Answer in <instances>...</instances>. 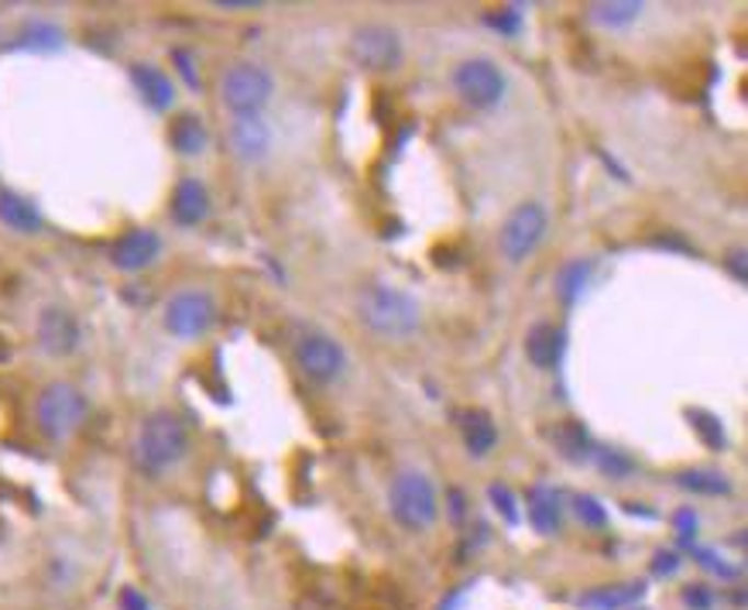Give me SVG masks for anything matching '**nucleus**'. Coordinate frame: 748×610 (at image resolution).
<instances>
[{
  "label": "nucleus",
  "mask_w": 748,
  "mask_h": 610,
  "mask_svg": "<svg viewBox=\"0 0 748 610\" xmlns=\"http://www.w3.org/2000/svg\"><path fill=\"white\" fill-rule=\"evenodd\" d=\"M35 415H38V429L48 439H66V436H72L79 426H83L87 398H83V391H79V388H72L66 381H56V384H48L38 394Z\"/></svg>",
  "instance_id": "nucleus-4"
},
{
  "label": "nucleus",
  "mask_w": 748,
  "mask_h": 610,
  "mask_svg": "<svg viewBox=\"0 0 748 610\" xmlns=\"http://www.w3.org/2000/svg\"><path fill=\"white\" fill-rule=\"evenodd\" d=\"M18 45H24V48H59L63 45V32L56 28V24H32L29 32L21 35V42Z\"/></svg>",
  "instance_id": "nucleus-27"
},
{
  "label": "nucleus",
  "mask_w": 748,
  "mask_h": 610,
  "mask_svg": "<svg viewBox=\"0 0 748 610\" xmlns=\"http://www.w3.org/2000/svg\"><path fill=\"white\" fill-rule=\"evenodd\" d=\"M693 560H698L704 569H711L714 576H735V573H738L735 566L721 563V560H717V552H711V549H693Z\"/></svg>",
  "instance_id": "nucleus-32"
},
{
  "label": "nucleus",
  "mask_w": 748,
  "mask_h": 610,
  "mask_svg": "<svg viewBox=\"0 0 748 610\" xmlns=\"http://www.w3.org/2000/svg\"><path fill=\"white\" fill-rule=\"evenodd\" d=\"M0 223L14 233H38L42 214L32 199H24L18 193H0Z\"/></svg>",
  "instance_id": "nucleus-18"
},
{
  "label": "nucleus",
  "mask_w": 748,
  "mask_h": 610,
  "mask_svg": "<svg viewBox=\"0 0 748 610\" xmlns=\"http://www.w3.org/2000/svg\"><path fill=\"white\" fill-rule=\"evenodd\" d=\"M190 449V433H185V422L172 412H155L141 422V433L135 442L138 463L148 473H158L172 463H179Z\"/></svg>",
  "instance_id": "nucleus-2"
},
{
  "label": "nucleus",
  "mask_w": 748,
  "mask_h": 610,
  "mask_svg": "<svg viewBox=\"0 0 748 610\" xmlns=\"http://www.w3.org/2000/svg\"><path fill=\"white\" fill-rule=\"evenodd\" d=\"M343 350H340V343L327 333H306L299 336L296 343V364L303 367V375L319 381V384H327L333 378H340V370H343Z\"/></svg>",
  "instance_id": "nucleus-10"
},
{
  "label": "nucleus",
  "mask_w": 748,
  "mask_h": 610,
  "mask_svg": "<svg viewBox=\"0 0 748 610\" xmlns=\"http://www.w3.org/2000/svg\"><path fill=\"white\" fill-rule=\"evenodd\" d=\"M213 320H217V306L206 291H179L166 306V330L179 339H196L203 336Z\"/></svg>",
  "instance_id": "nucleus-9"
},
{
  "label": "nucleus",
  "mask_w": 748,
  "mask_h": 610,
  "mask_svg": "<svg viewBox=\"0 0 748 610\" xmlns=\"http://www.w3.org/2000/svg\"><path fill=\"white\" fill-rule=\"evenodd\" d=\"M272 76L264 72L254 62H237L220 76V96H224V107L234 111L237 117H251L261 114L264 103L272 100Z\"/></svg>",
  "instance_id": "nucleus-5"
},
{
  "label": "nucleus",
  "mask_w": 748,
  "mask_h": 610,
  "mask_svg": "<svg viewBox=\"0 0 748 610\" xmlns=\"http://www.w3.org/2000/svg\"><path fill=\"white\" fill-rule=\"evenodd\" d=\"M121 610H151V607L135 587H127V590H121Z\"/></svg>",
  "instance_id": "nucleus-37"
},
{
  "label": "nucleus",
  "mask_w": 748,
  "mask_h": 610,
  "mask_svg": "<svg viewBox=\"0 0 748 610\" xmlns=\"http://www.w3.org/2000/svg\"><path fill=\"white\" fill-rule=\"evenodd\" d=\"M643 594H646V583H614V587L587 590L580 597V607H587V610H622V607L635 603Z\"/></svg>",
  "instance_id": "nucleus-20"
},
{
  "label": "nucleus",
  "mask_w": 748,
  "mask_h": 610,
  "mask_svg": "<svg viewBox=\"0 0 748 610\" xmlns=\"http://www.w3.org/2000/svg\"><path fill=\"white\" fill-rule=\"evenodd\" d=\"M638 14H643V4H638V0H619V4H594L591 8V21L604 24V28H622V24H632Z\"/></svg>",
  "instance_id": "nucleus-25"
},
{
  "label": "nucleus",
  "mask_w": 748,
  "mask_h": 610,
  "mask_svg": "<svg viewBox=\"0 0 748 610\" xmlns=\"http://www.w3.org/2000/svg\"><path fill=\"white\" fill-rule=\"evenodd\" d=\"M485 21L491 24V28H498V32H505V35H512V32H519V24H522V11H519V8H509V11L488 14Z\"/></svg>",
  "instance_id": "nucleus-31"
},
{
  "label": "nucleus",
  "mask_w": 748,
  "mask_h": 610,
  "mask_svg": "<svg viewBox=\"0 0 748 610\" xmlns=\"http://www.w3.org/2000/svg\"><path fill=\"white\" fill-rule=\"evenodd\" d=\"M546 237V209L540 203H522L501 227V254L512 264L525 261Z\"/></svg>",
  "instance_id": "nucleus-8"
},
{
  "label": "nucleus",
  "mask_w": 748,
  "mask_h": 610,
  "mask_svg": "<svg viewBox=\"0 0 748 610\" xmlns=\"http://www.w3.org/2000/svg\"><path fill=\"white\" fill-rule=\"evenodd\" d=\"M351 59L367 72H388L403 59V38L388 24H367L351 38Z\"/></svg>",
  "instance_id": "nucleus-7"
},
{
  "label": "nucleus",
  "mask_w": 748,
  "mask_h": 610,
  "mask_svg": "<svg viewBox=\"0 0 748 610\" xmlns=\"http://www.w3.org/2000/svg\"><path fill=\"white\" fill-rule=\"evenodd\" d=\"M453 90H457V96L464 103H471V107L485 111V107H495V103L505 96V76L488 59H467L453 69Z\"/></svg>",
  "instance_id": "nucleus-6"
},
{
  "label": "nucleus",
  "mask_w": 748,
  "mask_h": 610,
  "mask_svg": "<svg viewBox=\"0 0 748 610\" xmlns=\"http://www.w3.org/2000/svg\"><path fill=\"white\" fill-rule=\"evenodd\" d=\"M574 511L583 525H591V528H604L608 525V511L598 504V497L591 494H577L574 497Z\"/></svg>",
  "instance_id": "nucleus-28"
},
{
  "label": "nucleus",
  "mask_w": 748,
  "mask_h": 610,
  "mask_svg": "<svg viewBox=\"0 0 748 610\" xmlns=\"http://www.w3.org/2000/svg\"><path fill=\"white\" fill-rule=\"evenodd\" d=\"M209 214V193L200 179H182L172 193V220L182 227H196Z\"/></svg>",
  "instance_id": "nucleus-15"
},
{
  "label": "nucleus",
  "mask_w": 748,
  "mask_h": 610,
  "mask_svg": "<svg viewBox=\"0 0 748 610\" xmlns=\"http://www.w3.org/2000/svg\"><path fill=\"white\" fill-rule=\"evenodd\" d=\"M564 350H567V333L553 323H536L525 336V357L540 370H553L564 360Z\"/></svg>",
  "instance_id": "nucleus-13"
},
{
  "label": "nucleus",
  "mask_w": 748,
  "mask_h": 610,
  "mask_svg": "<svg viewBox=\"0 0 748 610\" xmlns=\"http://www.w3.org/2000/svg\"><path fill=\"white\" fill-rule=\"evenodd\" d=\"M388 508H392V518L403 528H409V532H426L440 511L433 481L419 470L398 473L388 491Z\"/></svg>",
  "instance_id": "nucleus-3"
},
{
  "label": "nucleus",
  "mask_w": 748,
  "mask_h": 610,
  "mask_svg": "<svg viewBox=\"0 0 748 610\" xmlns=\"http://www.w3.org/2000/svg\"><path fill=\"white\" fill-rule=\"evenodd\" d=\"M450 504H453V518H464V494L450 491Z\"/></svg>",
  "instance_id": "nucleus-40"
},
{
  "label": "nucleus",
  "mask_w": 748,
  "mask_h": 610,
  "mask_svg": "<svg viewBox=\"0 0 748 610\" xmlns=\"http://www.w3.org/2000/svg\"><path fill=\"white\" fill-rule=\"evenodd\" d=\"M677 484L690 494H707V497H725L732 494V481L717 470H680Z\"/></svg>",
  "instance_id": "nucleus-22"
},
{
  "label": "nucleus",
  "mask_w": 748,
  "mask_h": 610,
  "mask_svg": "<svg viewBox=\"0 0 748 610\" xmlns=\"http://www.w3.org/2000/svg\"><path fill=\"white\" fill-rule=\"evenodd\" d=\"M687 418H690L693 433H698L711 449H725V446H728L725 426H721V422H717L711 412H704V408H687Z\"/></svg>",
  "instance_id": "nucleus-26"
},
{
  "label": "nucleus",
  "mask_w": 748,
  "mask_h": 610,
  "mask_svg": "<svg viewBox=\"0 0 748 610\" xmlns=\"http://www.w3.org/2000/svg\"><path fill=\"white\" fill-rule=\"evenodd\" d=\"M587 278H591V261H587V257L567 261L564 268H559V275H556V296L564 302H577L580 291L587 288Z\"/></svg>",
  "instance_id": "nucleus-24"
},
{
  "label": "nucleus",
  "mask_w": 748,
  "mask_h": 610,
  "mask_svg": "<svg viewBox=\"0 0 748 610\" xmlns=\"http://www.w3.org/2000/svg\"><path fill=\"white\" fill-rule=\"evenodd\" d=\"M131 83L138 87V93H141V100L148 103V107H155V111H169L172 107V96H175L172 79L158 66H151V62L131 66Z\"/></svg>",
  "instance_id": "nucleus-16"
},
{
  "label": "nucleus",
  "mask_w": 748,
  "mask_h": 610,
  "mask_svg": "<svg viewBox=\"0 0 748 610\" xmlns=\"http://www.w3.org/2000/svg\"><path fill=\"white\" fill-rule=\"evenodd\" d=\"M683 603H687L690 610H707V607H711V594H707L704 587H687V590H683Z\"/></svg>",
  "instance_id": "nucleus-35"
},
{
  "label": "nucleus",
  "mask_w": 748,
  "mask_h": 610,
  "mask_svg": "<svg viewBox=\"0 0 748 610\" xmlns=\"http://www.w3.org/2000/svg\"><path fill=\"white\" fill-rule=\"evenodd\" d=\"M591 460H598V467H601L604 476H625V473H632V460L622 457L619 449H594Z\"/></svg>",
  "instance_id": "nucleus-29"
},
{
  "label": "nucleus",
  "mask_w": 748,
  "mask_h": 610,
  "mask_svg": "<svg viewBox=\"0 0 748 610\" xmlns=\"http://www.w3.org/2000/svg\"><path fill=\"white\" fill-rule=\"evenodd\" d=\"M529 521L543 536H556L559 532V521H564V504H559V494L553 487H532L529 491Z\"/></svg>",
  "instance_id": "nucleus-17"
},
{
  "label": "nucleus",
  "mask_w": 748,
  "mask_h": 610,
  "mask_svg": "<svg viewBox=\"0 0 748 610\" xmlns=\"http://www.w3.org/2000/svg\"><path fill=\"white\" fill-rule=\"evenodd\" d=\"M169 141L179 154H200L206 148V127L196 114H179L169 127Z\"/></svg>",
  "instance_id": "nucleus-21"
},
{
  "label": "nucleus",
  "mask_w": 748,
  "mask_h": 610,
  "mask_svg": "<svg viewBox=\"0 0 748 610\" xmlns=\"http://www.w3.org/2000/svg\"><path fill=\"white\" fill-rule=\"evenodd\" d=\"M172 59L179 62V72L185 76V83H190V87H200V79H196V69H193V59H190V51H172Z\"/></svg>",
  "instance_id": "nucleus-36"
},
{
  "label": "nucleus",
  "mask_w": 748,
  "mask_h": 610,
  "mask_svg": "<svg viewBox=\"0 0 748 610\" xmlns=\"http://www.w3.org/2000/svg\"><path fill=\"white\" fill-rule=\"evenodd\" d=\"M677 569H680V555L677 552H656V563H653L656 576H670Z\"/></svg>",
  "instance_id": "nucleus-34"
},
{
  "label": "nucleus",
  "mask_w": 748,
  "mask_h": 610,
  "mask_svg": "<svg viewBox=\"0 0 748 610\" xmlns=\"http://www.w3.org/2000/svg\"><path fill=\"white\" fill-rule=\"evenodd\" d=\"M158 251H162V237H158L155 230H127L121 233L114 248H111V264L121 272H141L148 268V264L158 257Z\"/></svg>",
  "instance_id": "nucleus-11"
},
{
  "label": "nucleus",
  "mask_w": 748,
  "mask_h": 610,
  "mask_svg": "<svg viewBox=\"0 0 748 610\" xmlns=\"http://www.w3.org/2000/svg\"><path fill=\"white\" fill-rule=\"evenodd\" d=\"M461 436H464V446L471 449L474 457H485L495 449L498 442V429L488 412H477V408H467L461 412Z\"/></svg>",
  "instance_id": "nucleus-19"
},
{
  "label": "nucleus",
  "mask_w": 748,
  "mask_h": 610,
  "mask_svg": "<svg viewBox=\"0 0 748 610\" xmlns=\"http://www.w3.org/2000/svg\"><path fill=\"white\" fill-rule=\"evenodd\" d=\"M556 446H559V453L574 463H583V460L594 457V442L580 422H564V426L556 429Z\"/></svg>",
  "instance_id": "nucleus-23"
},
{
  "label": "nucleus",
  "mask_w": 748,
  "mask_h": 610,
  "mask_svg": "<svg viewBox=\"0 0 748 610\" xmlns=\"http://www.w3.org/2000/svg\"><path fill=\"white\" fill-rule=\"evenodd\" d=\"M725 264H728V272L738 278V281H745L748 275H745V251L738 248V251H732L728 257H725Z\"/></svg>",
  "instance_id": "nucleus-38"
},
{
  "label": "nucleus",
  "mask_w": 748,
  "mask_h": 610,
  "mask_svg": "<svg viewBox=\"0 0 748 610\" xmlns=\"http://www.w3.org/2000/svg\"><path fill=\"white\" fill-rule=\"evenodd\" d=\"M677 532H680V539L683 542H693V532H698V515H693L690 508H683V511H677Z\"/></svg>",
  "instance_id": "nucleus-33"
},
{
  "label": "nucleus",
  "mask_w": 748,
  "mask_h": 610,
  "mask_svg": "<svg viewBox=\"0 0 748 610\" xmlns=\"http://www.w3.org/2000/svg\"><path fill=\"white\" fill-rule=\"evenodd\" d=\"M488 497H491V504L498 508V515L509 521V525H519V508H515V494L505 487V484H491L488 487Z\"/></svg>",
  "instance_id": "nucleus-30"
},
{
  "label": "nucleus",
  "mask_w": 748,
  "mask_h": 610,
  "mask_svg": "<svg viewBox=\"0 0 748 610\" xmlns=\"http://www.w3.org/2000/svg\"><path fill=\"white\" fill-rule=\"evenodd\" d=\"M230 145L237 151V158H245V162H258V158L269 154L272 145V130L258 114L251 117H237L230 124Z\"/></svg>",
  "instance_id": "nucleus-14"
},
{
  "label": "nucleus",
  "mask_w": 748,
  "mask_h": 610,
  "mask_svg": "<svg viewBox=\"0 0 748 610\" xmlns=\"http://www.w3.org/2000/svg\"><path fill=\"white\" fill-rule=\"evenodd\" d=\"M217 8H227V11H254L258 0H217Z\"/></svg>",
  "instance_id": "nucleus-39"
},
{
  "label": "nucleus",
  "mask_w": 748,
  "mask_h": 610,
  "mask_svg": "<svg viewBox=\"0 0 748 610\" xmlns=\"http://www.w3.org/2000/svg\"><path fill=\"white\" fill-rule=\"evenodd\" d=\"M38 343L42 350L52 354V357H66L79 347V323L76 315L66 312V309H45L38 315Z\"/></svg>",
  "instance_id": "nucleus-12"
},
{
  "label": "nucleus",
  "mask_w": 748,
  "mask_h": 610,
  "mask_svg": "<svg viewBox=\"0 0 748 610\" xmlns=\"http://www.w3.org/2000/svg\"><path fill=\"white\" fill-rule=\"evenodd\" d=\"M358 312L367 330L382 333V336H409L416 333L422 309L419 302L403 288L392 285H367L358 296Z\"/></svg>",
  "instance_id": "nucleus-1"
}]
</instances>
